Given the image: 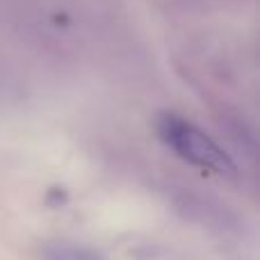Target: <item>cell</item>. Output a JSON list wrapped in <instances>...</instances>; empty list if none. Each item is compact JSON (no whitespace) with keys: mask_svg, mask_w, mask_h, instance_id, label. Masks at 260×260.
<instances>
[{"mask_svg":"<svg viewBox=\"0 0 260 260\" xmlns=\"http://www.w3.org/2000/svg\"><path fill=\"white\" fill-rule=\"evenodd\" d=\"M155 133L162 139V144H167L180 160L189 162V165L221 176H235V171H238L235 162L215 139L208 137L203 130L185 121L178 114L162 112L155 119Z\"/></svg>","mask_w":260,"mask_h":260,"instance_id":"6da1fadb","label":"cell"},{"mask_svg":"<svg viewBox=\"0 0 260 260\" xmlns=\"http://www.w3.org/2000/svg\"><path fill=\"white\" fill-rule=\"evenodd\" d=\"M44 260H105L99 251L76 242H53L44 249Z\"/></svg>","mask_w":260,"mask_h":260,"instance_id":"7a4b0ae2","label":"cell"}]
</instances>
